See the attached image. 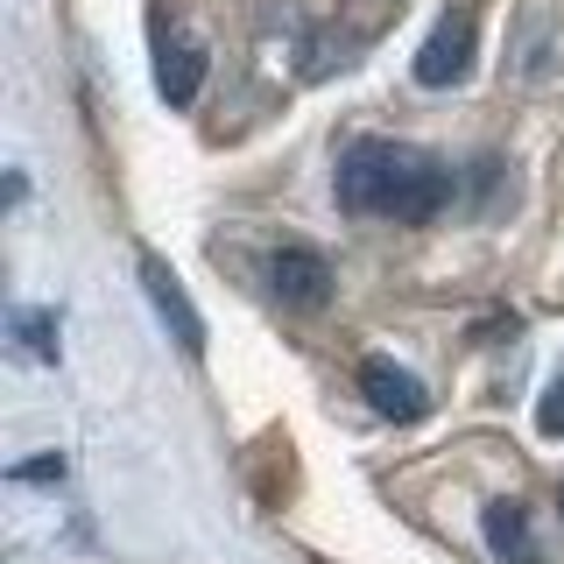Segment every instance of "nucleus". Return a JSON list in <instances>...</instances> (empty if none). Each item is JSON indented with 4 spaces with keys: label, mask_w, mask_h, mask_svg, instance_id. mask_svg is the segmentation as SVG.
<instances>
[{
    "label": "nucleus",
    "mask_w": 564,
    "mask_h": 564,
    "mask_svg": "<svg viewBox=\"0 0 564 564\" xmlns=\"http://www.w3.org/2000/svg\"><path fill=\"white\" fill-rule=\"evenodd\" d=\"M14 480H64V452H43V458H22Z\"/></svg>",
    "instance_id": "9d476101"
},
{
    "label": "nucleus",
    "mask_w": 564,
    "mask_h": 564,
    "mask_svg": "<svg viewBox=\"0 0 564 564\" xmlns=\"http://www.w3.org/2000/svg\"><path fill=\"white\" fill-rule=\"evenodd\" d=\"M473 50H480V14H473V0H458V8H445V14H437V29L423 35L416 78L423 85H458L473 70Z\"/></svg>",
    "instance_id": "f03ea898"
},
{
    "label": "nucleus",
    "mask_w": 564,
    "mask_h": 564,
    "mask_svg": "<svg viewBox=\"0 0 564 564\" xmlns=\"http://www.w3.org/2000/svg\"><path fill=\"white\" fill-rule=\"evenodd\" d=\"M14 339H22L35 360H57V311H14Z\"/></svg>",
    "instance_id": "6e6552de"
},
{
    "label": "nucleus",
    "mask_w": 564,
    "mask_h": 564,
    "mask_svg": "<svg viewBox=\"0 0 564 564\" xmlns=\"http://www.w3.org/2000/svg\"><path fill=\"white\" fill-rule=\"evenodd\" d=\"M557 501H564V494H557Z\"/></svg>",
    "instance_id": "9b49d317"
},
{
    "label": "nucleus",
    "mask_w": 564,
    "mask_h": 564,
    "mask_svg": "<svg viewBox=\"0 0 564 564\" xmlns=\"http://www.w3.org/2000/svg\"><path fill=\"white\" fill-rule=\"evenodd\" d=\"M269 282H275V296L290 311H317L332 296V261L317 254L311 240H282L269 254Z\"/></svg>",
    "instance_id": "20e7f679"
},
{
    "label": "nucleus",
    "mask_w": 564,
    "mask_h": 564,
    "mask_svg": "<svg viewBox=\"0 0 564 564\" xmlns=\"http://www.w3.org/2000/svg\"><path fill=\"white\" fill-rule=\"evenodd\" d=\"M141 290H149V304L155 317L176 332V346L191 352V360H205V317L191 311V296H184V282L170 275V261H155V254H141Z\"/></svg>",
    "instance_id": "39448f33"
},
{
    "label": "nucleus",
    "mask_w": 564,
    "mask_h": 564,
    "mask_svg": "<svg viewBox=\"0 0 564 564\" xmlns=\"http://www.w3.org/2000/svg\"><path fill=\"white\" fill-rule=\"evenodd\" d=\"M487 551L501 557V564H543L536 536H529L522 501H487Z\"/></svg>",
    "instance_id": "0eeeda50"
},
{
    "label": "nucleus",
    "mask_w": 564,
    "mask_h": 564,
    "mask_svg": "<svg viewBox=\"0 0 564 564\" xmlns=\"http://www.w3.org/2000/svg\"><path fill=\"white\" fill-rule=\"evenodd\" d=\"M360 395H367V410L388 416V423L431 416V388H423L402 360H388V352H367V360H360Z\"/></svg>",
    "instance_id": "7ed1b4c3"
},
{
    "label": "nucleus",
    "mask_w": 564,
    "mask_h": 564,
    "mask_svg": "<svg viewBox=\"0 0 564 564\" xmlns=\"http://www.w3.org/2000/svg\"><path fill=\"white\" fill-rule=\"evenodd\" d=\"M536 431H543V437H564V375L543 388V402H536Z\"/></svg>",
    "instance_id": "1a4fd4ad"
},
{
    "label": "nucleus",
    "mask_w": 564,
    "mask_h": 564,
    "mask_svg": "<svg viewBox=\"0 0 564 564\" xmlns=\"http://www.w3.org/2000/svg\"><path fill=\"white\" fill-rule=\"evenodd\" d=\"M198 85H205V50L191 35H163V50H155V93H163V106H191Z\"/></svg>",
    "instance_id": "423d86ee"
},
{
    "label": "nucleus",
    "mask_w": 564,
    "mask_h": 564,
    "mask_svg": "<svg viewBox=\"0 0 564 564\" xmlns=\"http://www.w3.org/2000/svg\"><path fill=\"white\" fill-rule=\"evenodd\" d=\"M332 191H339L346 212L360 219H402V226H423L452 205L458 176L437 163V155L410 149V141H381V134H360L339 149V170H332Z\"/></svg>",
    "instance_id": "f257e3e1"
}]
</instances>
